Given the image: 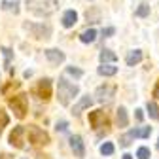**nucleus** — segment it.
Listing matches in <instances>:
<instances>
[{"label": "nucleus", "mask_w": 159, "mask_h": 159, "mask_svg": "<svg viewBox=\"0 0 159 159\" xmlns=\"http://www.w3.org/2000/svg\"><path fill=\"white\" fill-rule=\"evenodd\" d=\"M27 134H29V142L34 144V146H46V144H49V134L44 129L36 127V125H29L27 127Z\"/></svg>", "instance_id": "obj_5"}, {"label": "nucleus", "mask_w": 159, "mask_h": 159, "mask_svg": "<svg viewBox=\"0 0 159 159\" xmlns=\"http://www.w3.org/2000/svg\"><path fill=\"white\" fill-rule=\"evenodd\" d=\"M136 157H138V159H150V157H152V153H150V148H146V146L138 148V152H136Z\"/></svg>", "instance_id": "obj_23"}, {"label": "nucleus", "mask_w": 159, "mask_h": 159, "mask_svg": "<svg viewBox=\"0 0 159 159\" xmlns=\"http://www.w3.org/2000/svg\"><path fill=\"white\" fill-rule=\"evenodd\" d=\"M70 148H72V152H74L76 157H84V155H85V148H84L82 136H78V134L70 136Z\"/></svg>", "instance_id": "obj_10"}, {"label": "nucleus", "mask_w": 159, "mask_h": 159, "mask_svg": "<svg viewBox=\"0 0 159 159\" xmlns=\"http://www.w3.org/2000/svg\"><path fill=\"white\" fill-rule=\"evenodd\" d=\"M57 8H59L57 0H27V10L40 17H48L55 13Z\"/></svg>", "instance_id": "obj_1"}, {"label": "nucleus", "mask_w": 159, "mask_h": 159, "mask_svg": "<svg viewBox=\"0 0 159 159\" xmlns=\"http://www.w3.org/2000/svg\"><path fill=\"white\" fill-rule=\"evenodd\" d=\"M140 61H142V51H140V49H133V51H129V55H127V59H125L127 66H134V65H138Z\"/></svg>", "instance_id": "obj_14"}, {"label": "nucleus", "mask_w": 159, "mask_h": 159, "mask_svg": "<svg viewBox=\"0 0 159 159\" xmlns=\"http://www.w3.org/2000/svg\"><path fill=\"white\" fill-rule=\"evenodd\" d=\"M134 15L136 17H146V15H150V6L148 4H140V6H138V10L134 11Z\"/></svg>", "instance_id": "obj_22"}, {"label": "nucleus", "mask_w": 159, "mask_h": 159, "mask_svg": "<svg viewBox=\"0 0 159 159\" xmlns=\"http://www.w3.org/2000/svg\"><path fill=\"white\" fill-rule=\"evenodd\" d=\"M11 87H19V82H15V84H13V82H11V84H10V85H6V87H4V89H2V93H4V95H8V91H10V89H11Z\"/></svg>", "instance_id": "obj_30"}, {"label": "nucleus", "mask_w": 159, "mask_h": 159, "mask_svg": "<svg viewBox=\"0 0 159 159\" xmlns=\"http://www.w3.org/2000/svg\"><path fill=\"white\" fill-rule=\"evenodd\" d=\"M8 121H10V117H8V114L0 108V133H2V129L8 125Z\"/></svg>", "instance_id": "obj_25"}, {"label": "nucleus", "mask_w": 159, "mask_h": 159, "mask_svg": "<svg viewBox=\"0 0 159 159\" xmlns=\"http://www.w3.org/2000/svg\"><path fill=\"white\" fill-rule=\"evenodd\" d=\"M76 23H78V13H76L74 10L65 11V15H63V27L70 29V27H74Z\"/></svg>", "instance_id": "obj_13"}, {"label": "nucleus", "mask_w": 159, "mask_h": 159, "mask_svg": "<svg viewBox=\"0 0 159 159\" xmlns=\"http://www.w3.org/2000/svg\"><path fill=\"white\" fill-rule=\"evenodd\" d=\"M123 159H133V155H131V153H125V155H123Z\"/></svg>", "instance_id": "obj_34"}, {"label": "nucleus", "mask_w": 159, "mask_h": 159, "mask_svg": "<svg viewBox=\"0 0 159 159\" xmlns=\"http://www.w3.org/2000/svg\"><path fill=\"white\" fill-rule=\"evenodd\" d=\"M98 59H101V63H116L117 61V55L112 49H102L101 55H98Z\"/></svg>", "instance_id": "obj_17"}, {"label": "nucleus", "mask_w": 159, "mask_h": 159, "mask_svg": "<svg viewBox=\"0 0 159 159\" xmlns=\"http://www.w3.org/2000/svg\"><path fill=\"white\" fill-rule=\"evenodd\" d=\"M80 93V87L76 84H70L68 80L61 78L59 80V89H57V98H59V102H61L63 106H68L72 101H74V97Z\"/></svg>", "instance_id": "obj_2"}, {"label": "nucleus", "mask_w": 159, "mask_h": 159, "mask_svg": "<svg viewBox=\"0 0 159 159\" xmlns=\"http://www.w3.org/2000/svg\"><path fill=\"white\" fill-rule=\"evenodd\" d=\"M2 10H11L13 13H19V2L13 0V2H2Z\"/></svg>", "instance_id": "obj_21"}, {"label": "nucleus", "mask_w": 159, "mask_h": 159, "mask_svg": "<svg viewBox=\"0 0 159 159\" xmlns=\"http://www.w3.org/2000/svg\"><path fill=\"white\" fill-rule=\"evenodd\" d=\"M2 51H4V59H6V65H8V63H10V59H11V49L2 48Z\"/></svg>", "instance_id": "obj_29"}, {"label": "nucleus", "mask_w": 159, "mask_h": 159, "mask_svg": "<svg viewBox=\"0 0 159 159\" xmlns=\"http://www.w3.org/2000/svg\"><path fill=\"white\" fill-rule=\"evenodd\" d=\"M89 123L93 129H102V127H108V116L106 112L102 110H95V112H89Z\"/></svg>", "instance_id": "obj_6"}, {"label": "nucleus", "mask_w": 159, "mask_h": 159, "mask_svg": "<svg viewBox=\"0 0 159 159\" xmlns=\"http://www.w3.org/2000/svg\"><path fill=\"white\" fill-rule=\"evenodd\" d=\"M157 150H159V138H157Z\"/></svg>", "instance_id": "obj_36"}, {"label": "nucleus", "mask_w": 159, "mask_h": 159, "mask_svg": "<svg viewBox=\"0 0 159 159\" xmlns=\"http://www.w3.org/2000/svg\"><path fill=\"white\" fill-rule=\"evenodd\" d=\"M116 95V87L112 84H104V85H98L95 91V97L98 102H110L112 97Z\"/></svg>", "instance_id": "obj_7"}, {"label": "nucleus", "mask_w": 159, "mask_h": 159, "mask_svg": "<svg viewBox=\"0 0 159 159\" xmlns=\"http://www.w3.org/2000/svg\"><path fill=\"white\" fill-rule=\"evenodd\" d=\"M116 32V29H112V27H108V29H102V36H112Z\"/></svg>", "instance_id": "obj_32"}, {"label": "nucleus", "mask_w": 159, "mask_h": 159, "mask_svg": "<svg viewBox=\"0 0 159 159\" xmlns=\"http://www.w3.org/2000/svg\"><path fill=\"white\" fill-rule=\"evenodd\" d=\"M101 76H114L116 72H117V66H112V65H106V63H102V66H98V70H97Z\"/></svg>", "instance_id": "obj_19"}, {"label": "nucleus", "mask_w": 159, "mask_h": 159, "mask_svg": "<svg viewBox=\"0 0 159 159\" xmlns=\"http://www.w3.org/2000/svg\"><path fill=\"white\" fill-rule=\"evenodd\" d=\"M38 159H49V157H48V155H40Z\"/></svg>", "instance_id": "obj_35"}, {"label": "nucleus", "mask_w": 159, "mask_h": 159, "mask_svg": "<svg viewBox=\"0 0 159 159\" xmlns=\"http://www.w3.org/2000/svg\"><path fill=\"white\" fill-rule=\"evenodd\" d=\"M91 104H93V98H91L89 95H85V97H82V98L78 101V104H74V108H72V114H74V116H80V114H82L85 108H89Z\"/></svg>", "instance_id": "obj_11"}, {"label": "nucleus", "mask_w": 159, "mask_h": 159, "mask_svg": "<svg viewBox=\"0 0 159 159\" xmlns=\"http://www.w3.org/2000/svg\"><path fill=\"white\" fill-rule=\"evenodd\" d=\"M116 119H117V127H127L129 125V117H127V110L123 106H119L116 112Z\"/></svg>", "instance_id": "obj_15"}, {"label": "nucleus", "mask_w": 159, "mask_h": 159, "mask_svg": "<svg viewBox=\"0 0 159 159\" xmlns=\"http://www.w3.org/2000/svg\"><path fill=\"white\" fill-rule=\"evenodd\" d=\"M146 108H148V114H150L152 119H159V106L155 102H148Z\"/></svg>", "instance_id": "obj_20"}, {"label": "nucleus", "mask_w": 159, "mask_h": 159, "mask_svg": "<svg viewBox=\"0 0 159 159\" xmlns=\"http://www.w3.org/2000/svg\"><path fill=\"white\" fill-rule=\"evenodd\" d=\"M153 97L159 98V80H157V84H155V87H153Z\"/></svg>", "instance_id": "obj_33"}, {"label": "nucleus", "mask_w": 159, "mask_h": 159, "mask_svg": "<svg viewBox=\"0 0 159 159\" xmlns=\"http://www.w3.org/2000/svg\"><path fill=\"white\" fill-rule=\"evenodd\" d=\"M8 104L13 110V116L17 119H23L27 116V110H29V97L23 95V93L21 95H15V97H11L10 101H8Z\"/></svg>", "instance_id": "obj_3"}, {"label": "nucleus", "mask_w": 159, "mask_h": 159, "mask_svg": "<svg viewBox=\"0 0 159 159\" xmlns=\"http://www.w3.org/2000/svg\"><path fill=\"white\" fill-rule=\"evenodd\" d=\"M66 74H70V76H74V78H82V76H84L82 70H80V68H74V66H68V68H66Z\"/></svg>", "instance_id": "obj_27"}, {"label": "nucleus", "mask_w": 159, "mask_h": 159, "mask_svg": "<svg viewBox=\"0 0 159 159\" xmlns=\"http://www.w3.org/2000/svg\"><path fill=\"white\" fill-rule=\"evenodd\" d=\"M23 29L29 30L30 36H34L36 40H48L51 36V27L48 23H25Z\"/></svg>", "instance_id": "obj_4"}, {"label": "nucleus", "mask_w": 159, "mask_h": 159, "mask_svg": "<svg viewBox=\"0 0 159 159\" xmlns=\"http://www.w3.org/2000/svg\"><path fill=\"white\" fill-rule=\"evenodd\" d=\"M27 133V129L23 127V125H17V127H13V131L10 133V144L13 146V148H17V150H21L25 144V140H23V134Z\"/></svg>", "instance_id": "obj_9"}, {"label": "nucleus", "mask_w": 159, "mask_h": 159, "mask_svg": "<svg viewBox=\"0 0 159 159\" xmlns=\"http://www.w3.org/2000/svg\"><path fill=\"white\" fill-rule=\"evenodd\" d=\"M134 117L138 119V121H142V119H144V112H142L140 108H138V110H134Z\"/></svg>", "instance_id": "obj_31"}, {"label": "nucleus", "mask_w": 159, "mask_h": 159, "mask_svg": "<svg viewBox=\"0 0 159 159\" xmlns=\"http://www.w3.org/2000/svg\"><path fill=\"white\" fill-rule=\"evenodd\" d=\"M131 133H127V134H123V136H119V146L121 148H127L129 144H131Z\"/></svg>", "instance_id": "obj_26"}, {"label": "nucleus", "mask_w": 159, "mask_h": 159, "mask_svg": "<svg viewBox=\"0 0 159 159\" xmlns=\"http://www.w3.org/2000/svg\"><path fill=\"white\" fill-rule=\"evenodd\" d=\"M46 57H48V61L51 65H61V63H65V53L59 51V49H46Z\"/></svg>", "instance_id": "obj_12"}, {"label": "nucleus", "mask_w": 159, "mask_h": 159, "mask_svg": "<svg viewBox=\"0 0 159 159\" xmlns=\"http://www.w3.org/2000/svg\"><path fill=\"white\" fill-rule=\"evenodd\" d=\"M101 153H102V155H112V153H114V144H112V142H104V144L101 146Z\"/></svg>", "instance_id": "obj_24"}, {"label": "nucleus", "mask_w": 159, "mask_h": 159, "mask_svg": "<svg viewBox=\"0 0 159 159\" xmlns=\"http://www.w3.org/2000/svg\"><path fill=\"white\" fill-rule=\"evenodd\" d=\"M95 38H97V30H95V29L84 30L82 34H80V40H82L84 44H91V42H95Z\"/></svg>", "instance_id": "obj_18"}, {"label": "nucleus", "mask_w": 159, "mask_h": 159, "mask_svg": "<svg viewBox=\"0 0 159 159\" xmlns=\"http://www.w3.org/2000/svg\"><path fill=\"white\" fill-rule=\"evenodd\" d=\"M133 138H150L152 134V127H138V129H133L129 131Z\"/></svg>", "instance_id": "obj_16"}, {"label": "nucleus", "mask_w": 159, "mask_h": 159, "mask_svg": "<svg viewBox=\"0 0 159 159\" xmlns=\"http://www.w3.org/2000/svg\"><path fill=\"white\" fill-rule=\"evenodd\" d=\"M55 129H57V131H59V133H65V131H66V129H68V123H66V121H59V123H57V127H55Z\"/></svg>", "instance_id": "obj_28"}, {"label": "nucleus", "mask_w": 159, "mask_h": 159, "mask_svg": "<svg viewBox=\"0 0 159 159\" xmlns=\"http://www.w3.org/2000/svg\"><path fill=\"white\" fill-rule=\"evenodd\" d=\"M34 93L38 95V98H42V101H49V98H51V80L49 78L40 80Z\"/></svg>", "instance_id": "obj_8"}]
</instances>
